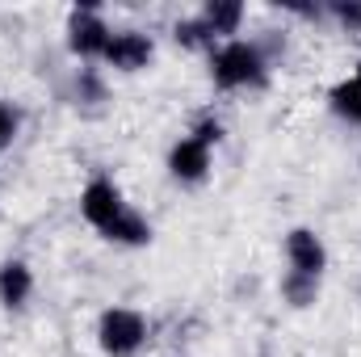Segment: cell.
<instances>
[{
  "instance_id": "cell-16",
  "label": "cell",
  "mask_w": 361,
  "mask_h": 357,
  "mask_svg": "<svg viewBox=\"0 0 361 357\" xmlns=\"http://www.w3.org/2000/svg\"><path fill=\"white\" fill-rule=\"evenodd\" d=\"M336 13L345 25H361V4H336Z\"/></svg>"
},
{
  "instance_id": "cell-12",
  "label": "cell",
  "mask_w": 361,
  "mask_h": 357,
  "mask_svg": "<svg viewBox=\"0 0 361 357\" xmlns=\"http://www.w3.org/2000/svg\"><path fill=\"white\" fill-rule=\"evenodd\" d=\"M315 282H319V277H302V273H290L281 290H286V298H290L294 307H307V303L315 298Z\"/></svg>"
},
{
  "instance_id": "cell-15",
  "label": "cell",
  "mask_w": 361,
  "mask_h": 357,
  "mask_svg": "<svg viewBox=\"0 0 361 357\" xmlns=\"http://www.w3.org/2000/svg\"><path fill=\"white\" fill-rule=\"evenodd\" d=\"M13 139V114H8V105L0 101V147Z\"/></svg>"
},
{
  "instance_id": "cell-7",
  "label": "cell",
  "mask_w": 361,
  "mask_h": 357,
  "mask_svg": "<svg viewBox=\"0 0 361 357\" xmlns=\"http://www.w3.org/2000/svg\"><path fill=\"white\" fill-rule=\"evenodd\" d=\"M105 47H109V30L92 13H76L72 17V51L76 55H105Z\"/></svg>"
},
{
  "instance_id": "cell-4",
  "label": "cell",
  "mask_w": 361,
  "mask_h": 357,
  "mask_svg": "<svg viewBox=\"0 0 361 357\" xmlns=\"http://www.w3.org/2000/svg\"><path fill=\"white\" fill-rule=\"evenodd\" d=\"M105 59H109L114 68H122V72H135V68H143V63L152 59V38H143V34H135V30L109 34Z\"/></svg>"
},
{
  "instance_id": "cell-3",
  "label": "cell",
  "mask_w": 361,
  "mask_h": 357,
  "mask_svg": "<svg viewBox=\"0 0 361 357\" xmlns=\"http://www.w3.org/2000/svg\"><path fill=\"white\" fill-rule=\"evenodd\" d=\"M80 210H85V219H89L92 227L109 231L126 214V202H122V193L109 181H92L89 189H85V198H80Z\"/></svg>"
},
{
  "instance_id": "cell-13",
  "label": "cell",
  "mask_w": 361,
  "mask_h": 357,
  "mask_svg": "<svg viewBox=\"0 0 361 357\" xmlns=\"http://www.w3.org/2000/svg\"><path fill=\"white\" fill-rule=\"evenodd\" d=\"M206 34H210V30H206V21H180V25H177V42H189V47H193V42H202Z\"/></svg>"
},
{
  "instance_id": "cell-1",
  "label": "cell",
  "mask_w": 361,
  "mask_h": 357,
  "mask_svg": "<svg viewBox=\"0 0 361 357\" xmlns=\"http://www.w3.org/2000/svg\"><path fill=\"white\" fill-rule=\"evenodd\" d=\"M265 76V63H261V51L248 47V42H227L219 55H214V80L223 89H240V85H261Z\"/></svg>"
},
{
  "instance_id": "cell-2",
  "label": "cell",
  "mask_w": 361,
  "mask_h": 357,
  "mask_svg": "<svg viewBox=\"0 0 361 357\" xmlns=\"http://www.w3.org/2000/svg\"><path fill=\"white\" fill-rule=\"evenodd\" d=\"M143 337H147L143 315H135L126 307H114V311L101 315V349L109 357H130L143 345Z\"/></svg>"
},
{
  "instance_id": "cell-6",
  "label": "cell",
  "mask_w": 361,
  "mask_h": 357,
  "mask_svg": "<svg viewBox=\"0 0 361 357\" xmlns=\"http://www.w3.org/2000/svg\"><path fill=\"white\" fill-rule=\"evenodd\" d=\"M173 177L180 181H202L206 177V169H210V147L206 143H197L193 135L189 139H180L177 147H173Z\"/></svg>"
},
{
  "instance_id": "cell-14",
  "label": "cell",
  "mask_w": 361,
  "mask_h": 357,
  "mask_svg": "<svg viewBox=\"0 0 361 357\" xmlns=\"http://www.w3.org/2000/svg\"><path fill=\"white\" fill-rule=\"evenodd\" d=\"M193 139H197V143H206V147H210V143H219V139H223V131H219V122H202V126H197V131H193Z\"/></svg>"
},
{
  "instance_id": "cell-9",
  "label": "cell",
  "mask_w": 361,
  "mask_h": 357,
  "mask_svg": "<svg viewBox=\"0 0 361 357\" xmlns=\"http://www.w3.org/2000/svg\"><path fill=\"white\" fill-rule=\"evenodd\" d=\"M332 109L349 122H361V68L353 80H345L341 89H332Z\"/></svg>"
},
{
  "instance_id": "cell-8",
  "label": "cell",
  "mask_w": 361,
  "mask_h": 357,
  "mask_svg": "<svg viewBox=\"0 0 361 357\" xmlns=\"http://www.w3.org/2000/svg\"><path fill=\"white\" fill-rule=\"evenodd\" d=\"M30 269L21 265V261H8V265L0 269V303L4 307H21L25 298H30Z\"/></svg>"
},
{
  "instance_id": "cell-5",
  "label": "cell",
  "mask_w": 361,
  "mask_h": 357,
  "mask_svg": "<svg viewBox=\"0 0 361 357\" xmlns=\"http://www.w3.org/2000/svg\"><path fill=\"white\" fill-rule=\"evenodd\" d=\"M286 253H290V265H294V273H302V277H319V269H324V261H328V257H324L319 236H315V231H307V227L290 231Z\"/></svg>"
},
{
  "instance_id": "cell-10",
  "label": "cell",
  "mask_w": 361,
  "mask_h": 357,
  "mask_svg": "<svg viewBox=\"0 0 361 357\" xmlns=\"http://www.w3.org/2000/svg\"><path fill=\"white\" fill-rule=\"evenodd\" d=\"M202 21H206L210 34H231V30L240 25V4H235V0H214Z\"/></svg>"
},
{
  "instance_id": "cell-11",
  "label": "cell",
  "mask_w": 361,
  "mask_h": 357,
  "mask_svg": "<svg viewBox=\"0 0 361 357\" xmlns=\"http://www.w3.org/2000/svg\"><path fill=\"white\" fill-rule=\"evenodd\" d=\"M105 236H109V240H122V244H147V240H152V227H147L139 214H130V210H126V214L105 231Z\"/></svg>"
}]
</instances>
